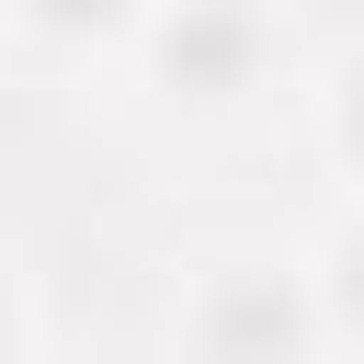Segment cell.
<instances>
[{
	"mask_svg": "<svg viewBox=\"0 0 364 364\" xmlns=\"http://www.w3.org/2000/svg\"><path fill=\"white\" fill-rule=\"evenodd\" d=\"M125 57H136V80H148L159 114L239 125V114H262L284 91L296 34H284V0H148L136 34H125Z\"/></svg>",
	"mask_w": 364,
	"mask_h": 364,
	"instance_id": "6da1fadb",
	"label": "cell"
},
{
	"mask_svg": "<svg viewBox=\"0 0 364 364\" xmlns=\"http://www.w3.org/2000/svg\"><path fill=\"white\" fill-rule=\"evenodd\" d=\"M171 353L182 364H330V318H318L307 250H273V239L193 250L182 296H171Z\"/></svg>",
	"mask_w": 364,
	"mask_h": 364,
	"instance_id": "7a4b0ae2",
	"label": "cell"
},
{
	"mask_svg": "<svg viewBox=\"0 0 364 364\" xmlns=\"http://www.w3.org/2000/svg\"><path fill=\"white\" fill-rule=\"evenodd\" d=\"M136 11L148 0H0V23L23 46H46V57H114L136 34Z\"/></svg>",
	"mask_w": 364,
	"mask_h": 364,
	"instance_id": "3957f363",
	"label": "cell"
},
{
	"mask_svg": "<svg viewBox=\"0 0 364 364\" xmlns=\"http://www.w3.org/2000/svg\"><path fill=\"white\" fill-rule=\"evenodd\" d=\"M307 284H318V318H330V353H364V205L307 250Z\"/></svg>",
	"mask_w": 364,
	"mask_h": 364,
	"instance_id": "277c9868",
	"label": "cell"
},
{
	"mask_svg": "<svg viewBox=\"0 0 364 364\" xmlns=\"http://www.w3.org/2000/svg\"><path fill=\"white\" fill-rule=\"evenodd\" d=\"M318 125H330V148L364 171V46H353V57H330V80H318Z\"/></svg>",
	"mask_w": 364,
	"mask_h": 364,
	"instance_id": "5b68a950",
	"label": "cell"
},
{
	"mask_svg": "<svg viewBox=\"0 0 364 364\" xmlns=\"http://www.w3.org/2000/svg\"><path fill=\"white\" fill-rule=\"evenodd\" d=\"M0 364H34V296L11 262H0Z\"/></svg>",
	"mask_w": 364,
	"mask_h": 364,
	"instance_id": "8992f818",
	"label": "cell"
},
{
	"mask_svg": "<svg viewBox=\"0 0 364 364\" xmlns=\"http://www.w3.org/2000/svg\"><path fill=\"white\" fill-rule=\"evenodd\" d=\"M353 193H364V171H353Z\"/></svg>",
	"mask_w": 364,
	"mask_h": 364,
	"instance_id": "52a82bcc",
	"label": "cell"
}]
</instances>
